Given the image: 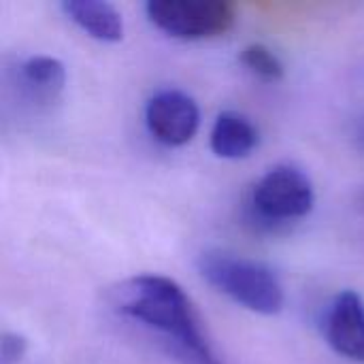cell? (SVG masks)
I'll return each instance as SVG.
<instances>
[{
  "mask_svg": "<svg viewBox=\"0 0 364 364\" xmlns=\"http://www.w3.org/2000/svg\"><path fill=\"white\" fill-rule=\"evenodd\" d=\"M111 303L117 314L160 333L190 364H224L203 328L183 288L164 275H136L122 282Z\"/></svg>",
  "mask_w": 364,
  "mask_h": 364,
  "instance_id": "1",
  "label": "cell"
},
{
  "mask_svg": "<svg viewBox=\"0 0 364 364\" xmlns=\"http://www.w3.org/2000/svg\"><path fill=\"white\" fill-rule=\"evenodd\" d=\"M196 267L209 286L254 314L275 316L284 309L286 296L279 277L258 260L211 250L198 256Z\"/></svg>",
  "mask_w": 364,
  "mask_h": 364,
  "instance_id": "2",
  "label": "cell"
},
{
  "mask_svg": "<svg viewBox=\"0 0 364 364\" xmlns=\"http://www.w3.org/2000/svg\"><path fill=\"white\" fill-rule=\"evenodd\" d=\"M316 192L309 175L292 164L269 168L243 200L245 224L258 232H279L311 213Z\"/></svg>",
  "mask_w": 364,
  "mask_h": 364,
  "instance_id": "3",
  "label": "cell"
},
{
  "mask_svg": "<svg viewBox=\"0 0 364 364\" xmlns=\"http://www.w3.org/2000/svg\"><path fill=\"white\" fill-rule=\"evenodd\" d=\"M145 13L158 30L179 41L215 38L237 23L235 6L224 0H149Z\"/></svg>",
  "mask_w": 364,
  "mask_h": 364,
  "instance_id": "4",
  "label": "cell"
},
{
  "mask_svg": "<svg viewBox=\"0 0 364 364\" xmlns=\"http://www.w3.org/2000/svg\"><path fill=\"white\" fill-rule=\"evenodd\" d=\"M145 126L151 136L168 147L186 145L200 126L196 100L181 90H160L145 105Z\"/></svg>",
  "mask_w": 364,
  "mask_h": 364,
  "instance_id": "5",
  "label": "cell"
},
{
  "mask_svg": "<svg viewBox=\"0 0 364 364\" xmlns=\"http://www.w3.org/2000/svg\"><path fill=\"white\" fill-rule=\"evenodd\" d=\"M328 346L348 360L364 364V299L354 290H343L331 303L324 318Z\"/></svg>",
  "mask_w": 364,
  "mask_h": 364,
  "instance_id": "6",
  "label": "cell"
},
{
  "mask_svg": "<svg viewBox=\"0 0 364 364\" xmlns=\"http://www.w3.org/2000/svg\"><path fill=\"white\" fill-rule=\"evenodd\" d=\"M64 15L77 23L92 38L102 43H117L124 38L122 13L105 0H64Z\"/></svg>",
  "mask_w": 364,
  "mask_h": 364,
  "instance_id": "7",
  "label": "cell"
},
{
  "mask_svg": "<svg viewBox=\"0 0 364 364\" xmlns=\"http://www.w3.org/2000/svg\"><path fill=\"white\" fill-rule=\"evenodd\" d=\"M258 128L250 117L237 111H222L211 128L209 145L218 158L239 160L247 158L258 145Z\"/></svg>",
  "mask_w": 364,
  "mask_h": 364,
  "instance_id": "8",
  "label": "cell"
},
{
  "mask_svg": "<svg viewBox=\"0 0 364 364\" xmlns=\"http://www.w3.org/2000/svg\"><path fill=\"white\" fill-rule=\"evenodd\" d=\"M21 92L34 102H53L66 85V66L51 55L26 58L17 68Z\"/></svg>",
  "mask_w": 364,
  "mask_h": 364,
  "instance_id": "9",
  "label": "cell"
},
{
  "mask_svg": "<svg viewBox=\"0 0 364 364\" xmlns=\"http://www.w3.org/2000/svg\"><path fill=\"white\" fill-rule=\"evenodd\" d=\"M239 62L262 81H279L284 77V62L264 43H250L241 49Z\"/></svg>",
  "mask_w": 364,
  "mask_h": 364,
  "instance_id": "10",
  "label": "cell"
},
{
  "mask_svg": "<svg viewBox=\"0 0 364 364\" xmlns=\"http://www.w3.org/2000/svg\"><path fill=\"white\" fill-rule=\"evenodd\" d=\"M28 350V343L21 335L17 333H4L2 343H0V354H2V364L19 363Z\"/></svg>",
  "mask_w": 364,
  "mask_h": 364,
  "instance_id": "11",
  "label": "cell"
},
{
  "mask_svg": "<svg viewBox=\"0 0 364 364\" xmlns=\"http://www.w3.org/2000/svg\"><path fill=\"white\" fill-rule=\"evenodd\" d=\"M356 145L364 149V119L356 124Z\"/></svg>",
  "mask_w": 364,
  "mask_h": 364,
  "instance_id": "12",
  "label": "cell"
}]
</instances>
